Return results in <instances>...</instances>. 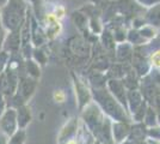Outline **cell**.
Returning <instances> with one entry per match:
<instances>
[{"label": "cell", "instance_id": "cell-1", "mask_svg": "<svg viewBox=\"0 0 160 144\" xmlns=\"http://www.w3.org/2000/svg\"><path fill=\"white\" fill-rule=\"evenodd\" d=\"M53 97L56 102L62 103L65 102V100H66V94H65L63 90H56V91H54Z\"/></svg>", "mask_w": 160, "mask_h": 144}, {"label": "cell", "instance_id": "cell-2", "mask_svg": "<svg viewBox=\"0 0 160 144\" xmlns=\"http://www.w3.org/2000/svg\"><path fill=\"white\" fill-rule=\"evenodd\" d=\"M151 61H152V64H153L155 67H160V51L152 55Z\"/></svg>", "mask_w": 160, "mask_h": 144}, {"label": "cell", "instance_id": "cell-3", "mask_svg": "<svg viewBox=\"0 0 160 144\" xmlns=\"http://www.w3.org/2000/svg\"><path fill=\"white\" fill-rule=\"evenodd\" d=\"M66 144H77V142H75L74 139H69V141H68Z\"/></svg>", "mask_w": 160, "mask_h": 144}]
</instances>
